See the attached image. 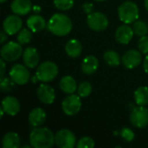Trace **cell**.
<instances>
[{
	"label": "cell",
	"mask_w": 148,
	"mask_h": 148,
	"mask_svg": "<svg viewBox=\"0 0 148 148\" xmlns=\"http://www.w3.org/2000/svg\"><path fill=\"white\" fill-rule=\"evenodd\" d=\"M48 29L55 36H64L69 35L73 28L70 18L62 13L54 14L47 23Z\"/></svg>",
	"instance_id": "cell-1"
},
{
	"label": "cell",
	"mask_w": 148,
	"mask_h": 148,
	"mask_svg": "<svg viewBox=\"0 0 148 148\" xmlns=\"http://www.w3.org/2000/svg\"><path fill=\"white\" fill-rule=\"evenodd\" d=\"M29 143L34 148H51L55 144V134L47 127H35L29 134Z\"/></svg>",
	"instance_id": "cell-2"
},
{
	"label": "cell",
	"mask_w": 148,
	"mask_h": 148,
	"mask_svg": "<svg viewBox=\"0 0 148 148\" xmlns=\"http://www.w3.org/2000/svg\"><path fill=\"white\" fill-rule=\"evenodd\" d=\"M139 7L131 1L122 3L118 8V16L120 20L125 24L134 23L139 18Z\"/></svg>",
	"instance_id": "cell-3"
},
{
	"label": "cell",
	"mask_w": 148,
	"mask_h": 148,
	"mask_svg": "<svg viewBox=\"0 0 148 148\" xmlns=\"http://www.w3.org/2000/svg\"><path fill=\"white\" fill-rule=\"evenodd\" d=\"M58 75L57 65L50 61H46L41 63L36 72V75L40 82H49L53 81Z\"/></svg>",
	"instance_id": "cell-4"
},
{
	"label": "cell",
	"mask_w": 148,
	"mask_h": 148,
	"mask_svg": "<svg viewBox=\"0 0 148 148\" xmlns=\"http://www.w3.org/2000/svg\"><path fill=\"white\" fill-rule=\"evenodd\" d=\"M23 48L22 44L18 42H9L3 45L0 55L2 59L5 62H14L20 58L21 55L23 54Z\"/></svg>",
	"instance_id": "cell-5"
},
{
	"label": "cell",
	"mask_w": 148,
	"mask_h": 148,
	"mask_svg": "<svg viewBox=\"0 0 148 148\" xmlns=\"http://www.w3.org/2000/svg\"><path fill=\"white\" fill-rule=\"evenodd\" d=\"M87 23L92 30L101 32L108 28V19L107 16L101 12H92L88 15Z\"/></svg>",
	"instance_id": "cell-6"
},
{
	"label": "cell",
	"mask_w": 148,
	"mask_h": 148,
	"mask_svg": "<svg viewBox=\"0 0 148 148\" xmlns=\"http://www.w3.org/2000/svg\"><path fill=\"white\" fill-rule=\"evenodd\" d=\"M82 108V101L81 97L77 95H69L67 96L62 103V108L63 113L68 116H74L79 113Z\"/></svg>",
	"instance_id": "cell-7"
},
{
	"label": "cell",
	"mask_w": 148,
	"mask_h": 148,
	"mask_svg": "<svg viewBox=\"0 0 148 148\" xmlns=\"http://www.w3.org/2000/svg\"><path fill=\"white\" fill-rule=\"evenodd\" d=\"M55 144L60 148H74L76 145V138L69 129H62L55 135Z\"/></svg>",
	"instance_id": "cell-8"
},
{
	"label": "cell",
	"mask_w": 148,
	"mask_h": 148,
	"mask_svg": "<svg viewBox=\"0 0 148 148\" xmlns=\"http://www.w3.org/2000/svg\"><path fill=\"white\" fill-rule=\"evenodd\" d=\"M131 123L137 128H144L148 125V109L144 106L134 108L130 114Z\"/></svg>",
	"instance_id": "cell-9"
},
{
	"label": "cell",
	"mask_w": 148,
	"mask_h": 148,
	"mask_svg": "<svg viewBox=\"0 0 148 148\" xmlns=\"http://www.w3.org/2000/svg\"><path fill=\"white\" fill-rule=\"evenodd\" d=\"M9 75L11 80L17 85H24L29 81V72L24 65L15 64L11 67Z\"/></svg>",
	"instance_id": "cell-10"
},
{
	"label": "cell",
	"mask_w": 148,
	"mask_h": 148,
	"mask_svg": "<svg viewBox=\"0 0 148 148\" xmlns=\"http://www.w3.org/2000/svg\"><path fill=\"white\" fill-rule=\"evenodd\" d=\"M23 21L18 15H10L3 20V29L8 35H15L21 30Z\"/></svg>",
	"instance_id": "cell-11"
},
{
	"label": "cell",
	"mask_w": 148,
	"mask_h": 148,
	"mask_svg": "<svg viewBox=\"0 0 148 148\" xmlns=\"http://www.w3.org/2000/svg\"><path fill=\"white\" fill-rule=\"evenodd\" d=\"M141 54L142 53L136 49H131L127 51L121 58L123 65L128 69H133L138 67L142 62Z\"/></svg>",
	"instance_id": "cell-12"
},
{
	"label": "cell",
	"mask_w": 148,
	"mask_h": 148,
	"mask_svg": "<svg viewBox=\"0 0 148 148\" xmlns=\"http://www.w3.org/2000/svg\"><path fill=\"white\" fill-rule=\"evenodd\" d=\"M37 96L44 104H52L56 99L55 89L48 84H41L37 88Z\"/></svg>",
	"instance_id": "cell-13"
},
{
	"label": "cell",
	"mask_w": 148,
	"mask_h": 148,
	"mask_svg": "<svg viewBox=\"0 0 148 148\" xmlns=\"http://www.w3.org/2000/svg\"><path fill=\"white\" fill-rule=\"evenodd\" d=\"M4 114L10 116L16 115L20 111V103L18 100L13 96H6L2 101V107Z\"/></svg>",
	"instance_id": "cell-14"
},
{
	"label": "cell",
	"mask_w": 148,
	"mask_h": 148,
	"mask_svg": "<svg viewBox=\"0 0 148 148\" xmlns=\"http://www.w3.org/2000/svg\"><path fill=\"white\" fill-rule=\"evenodd\" d=\"M134 29L127 25H121L115 31V40L121 44H128L134 37Z\"/></svg>",
	"instance_id": "cell-15"
},
{
	"label": "cell",
	"mask_w": 148,
	"mask_h": 148,
	"mask_svg": "<svg viewBox=\"0 0 148 148\" xmlns=\"http://www.w3.org/2000/svg\"><path fill=\"white\" fill-rule=\"evenodd\" d=\"M23 61L26 67L29 69L36 68L39 63V55L36 49L28 47L23 53Z\"/></svg>",
	"instance_id": "cell-16"
},
{
	"label": "cell",
	"mask_w": 148,
	"mask_h": 148,
	"mask_svg": "<svg viewBox=\"0 0 148 148\" xmlns=\"http://www.w3.org/2000/svg\"><path fill=\"white\" fill-rule=\"evenodd\" d=\"M11 11L18 16H25L30 12L32 4L30 0H13L10 4Z\"/></svg>",
	"instance_id": "cell-17"
},
{
	"label": "cell",
	"mask_w": 148,
	"mask_h": 148,
	"mask_svg": "<svg viewBox=\"0 0 148 148\" xmlns=\"http://www.w3.org/2000/svg\"><path fill=\"white\" fill-rule=\"evenodd\" d=\"M46 118V112L41 108H36L29 114V123L33 127H40L45 122Z\"/></svg>",
	"instance_id": "cell-18"
},
{
	"label": "cell",
	"mask_w": 148,
	"mask_h": 148,
	"mask_svg": "<svg viewBox=\"0 0 148 148\" xmlns=\"http://www.w3.org/2000/svg\"><path fill=\"white\" fill-rule=\"evenodd\" d=\"M99 67V61L95 56H86L82 63V70L85 75H93Z\"/></svg>",
	"instance_id": "cell-19"
},
{
	"label": "cell",
	"mask_w": 148,
	"mask_h": 148,
	"mask_svg": "<svg viewBox=\"0 0 148 148\" xmlns=\"http://www.w3.org/2000/svg\"><path fill=\"white\" fill-rule=\"evenodd\" d=\"M45 19L40 15L30 16L27 19V26L32 32H39L46 27Z\"/></svg>",
	"instance_id": "cell-20"
},
{
	"label": "cell",
	"mask_w": 148,
	"mask_h": 148,
	"mask_svg": "<svg viewBox=\"0 0 148 148\" xmlns=\"http://www.w3.org/2000/svg\"><path fill=\"white\" fill-rule=\"evenodd\" d=\"M65 52L71 58H76L82 52V45L77 39H70L65 45Z\"/></svg>",
	"instance_id": "cell-21"
},
{
	"label": "cell",
	"mask_w": 148,
	"mask_h": 148,
	"mask_svg": "<svg viewBox=\"0 0 148 148\" xmlns=\"http://www.w3.org/2000/svg\"><path fill=\"white\" fill-rule=\"evenodd\" d=\"M59 86H60V88L62 90V92H64L65 94H68V95L74 94L76 91V89L78 88L76 81L74 79V77H72L70 75L63 76L60 80Z\"/></svg>",
	"instance_id": "cell-22"
},
{
	"label": "cell",
	"mask_w": 148,
	"mask_h": 148,
	"mask_svg": "<svg viewBox=\"0 0 148 148\" xmlns=\"http://www.w3.org/2000/svg\"><path fill=\"white\" fill-rule=\"evenodd\" d=\"M20 144L21 141L19 135L14 132L5 134L2 140V146L3 148H18Z\"/></svg>",
	"instance_id": "cell-23"
},
{
	"label": "cell",
	"mask_w": 148,
	"mask_h": 148,
	"mask_svg": "<svg viewBox=\"0 0 148 148\" xmlns=\"http://www.w3.org/2000/svg\"><path fill=\"white\" fill-rule=\"evenodd\" d=\"M134 101L139 106H146L148 104V88L147 87H140L138 88L134 94Z\"/></svg>",
	"instance_id": "cell-24"
},
{
	"label": "cell",
	"mask_w": 148,
	"mask_h": 148,
	"mask_svg": "<svg viewBox=\"0 0 148 148\" xmlns=\"http://www.w3.org/2000/svg\"><path fill=\"white\" fill-rule=\"evenodd\" d=\"M103 58L106 63L111 67H118L121 63V57L119 54L113 49L106 51L103 55Z\"/></svg>",
	"instance_id": "cell-25"
},
{
	"label": "cell",
	"mask_w": 148,
	"mask_h": 148,
	"mask_svg": "<svg viewBox=\"0 0 148 148\" xmlns=\"http://www.w3.org/2000/svg\"><path fill=\"white\" fill-rule=\"evenodd\" d=\"M133 29L135 35L139 36H147L148 33V25L147 23L140 21V20H137L134 23L133 25Z\"/></svg>",
	"instance_id": "cell-26"
},
{
	"label": "cell",
	"mask_w": 148,
	"mask_h": 148,
	"mask_svg": "<svg viewBox=\"0 0 148 148\" xmlns=\"http://www.w3.org/2000/svg\"><path fill=\"white\" fill-rule=\"evenodd\" d=\"M17 42L19 43H21L22 45L23 44H27L29 43L31 39H32V33L30 31V29H21L19 32H18V35H17Z\"/></svg>",
	"instance_id": "cell-27"
},
{
	"label": "cell",
	"mask_w": 148,
	"mask_h": 148,
	"mask_svg": "<svg viewBox=\"0 0 148 148\" xmlns=\"http://www.w3.org/2000/svg\"><path fill=\"white\" fill-rule=\"evenodd\" d=\"M92 92V85L88 82H82L77 88L78 95L82 98H86L90 95Z\"/></svg>",
	"instance_id": "cell-28"
},
{
	"label": "cell",
	"mask_w": 148,
	"mask_h": 148,
	"mask_svg": "<svg viewBox=\"0 0 148 148\" xmlns=\"http://www.w3.org/2000/svg\"><path fill=\"white\" fill-rule=\"evenodd\" d=\"M75 3V0H54V5L57 10H69Z\"/></svg>",
	"instance_id": "cell-29"
},
{
	"label": "cell",
	"mask_w": 148,
	"mask_h": 148,
	"mask_svg": "<svg viewBox=\"0 0 148 148\" xmlns=\"http://www.w3.org/2000/svg\"><path fill=\"white\" fill-rule=\"evenodd\" d=\"M77 148H93L95 147V141L90 137H82L76 143Z\"/></svg>",
	"instance_id": "cell-30"
},
{
	"label": "cell",
	"mask_w": 148,
	"mask_h": 148,
	"mask_svg": "<svg viewBox=\"0 0 148 148\" xmlns=\"http://www.w3.org/2000/svg\"><path fill=\"white\" fill-rule=\"evenodd\" d=\"M16 83L11 80V78H3L0 80V88L4 92H9L13 88H14V85Z\"/></svg>",
	"instance_id": "cell-31"
},
{
	"label": "cell",
	"mask_w": 148,
	"mask_h": 148,
	"mask_svg": "<svg viewBox=\"0 0 148 148\" xmlns=\"http://www.w3.org/2000/svg\"><path fill=\"white\" fill-rule=\"evenodd\" d=\"M121 138L127 141V142H131L134 140L135 135H134V133L132 129L128 128V127H123L121 131Z\"/></svg>",
	"instance_id": "cell-32"
},
{
	"label": "cell",
	"mask_w": 148,
	"mask_h": 148,
	"mask_svg": "<svg viewBox=\"0 0 148 148\" xmlns=\"http://www.w3.org/2000/svg\"><path fill=\"white\" fill-rule=\"evenodd\" d=\"M138 48L139 50L145 55H148V36H140L138 42Z\"/></svg>",
	"instance_id": "cell-33"
},
{
	"label": "cell",
	"mask_w": 148,
	"mask_h": 148,
	"mask_svg": "<svg viewBox=\"0 0 148 148\" xmlns=\"http://www.w3.org/2000/svg\"><path fill=\"white\" fill-rule=\"evenodd\" d=\"M82 10L86 14H90L94 10V4L89 2H86L85 3L82 4Z\"/></svg>",
	"instance_id": "cell-34"
},
{
	"label": "cell",
	"mask_w": 148,
	"mask_h": 148,
	"mask_svg": "<svg viewBox=\"0 0 148 148\" xmlns=\"http://www.w3.org/2000/svg\"><path fill=\"white\" fill-rule=\"evenodd\" d=\"M5 73V63H4V60L1 59V74H0V80L3 78Z\"/></svg>",
	"instance_id": "cell-35"
},
{
	"label": "cell",
	"mask_w": 148,
	"mask_h": 148,
	"mask_svg": "<svg viewBox=\"0 0 148 148\" xmlns=\"http://www.w3.org/2000/svg\"><path fill=\"white\" fill-rule=\"evenodd\" d=\"M7 35H8V34H7L4 30H2V31H1V34H0V36H1V37H0V42H1L2 44H3L4 42L7 40Z\"/></svg>",
	"instance_id": "cell-36"
},
{
	"label": "cell",
	"mask_w": 148,
	"mask_h": 148,
	"mask_svg": "<svg viewBox=\"0 0 148 148\" xmlns=\"http://www.w3.org/2000/svg\"><path fill=\"white\" fill-rule=\"evenodd\" d=\"M143 69H144V71L148 75V55L146 56L145 60H144V62H143Z\"/></svg>",
	"instance_id": "cell-37"
},
{
	"label": "cell",
	"mask_w": 148,
	"mask_h": 148,
	"mask_svg": "<svg viewBox=\"0 0 148 148\" xmlns=\"http://www.w3.org/2000/svg\"><path fill=\"white\" fill-rule=\"evenodd\" d=\"M41 10H42V8H41L40 6L36 5V6L33 7V11H34L35 13H39V12H41Z\"/></svg>",
	"instance_id": "cell-38"
},
{
	"label": "cell",
	"mask_w": 148,
	"mask_h": 148,
	"mask_svg": "<svg viewBox=\"0 0 148 148\" xmlns=\"http://www.w3.org/2000/svg\"><path fill=\"white\" fill-rule=\"evenodd\" d=\"M145 7H146V10L148 11V0H145Z\"/></svg>",
	"instance_id": "cell-39"
},
{
	"label": "cell",
	"mask_w": 148,
	"mask_h": 148,
	"mask_svg": "<svg viewBox=\"0 0 148 148\" xmlns=\"http://www.w3.org/2000/svg\"><path fill=\"white\" fill-rule=\"evenodd\" d=\"M30 147H31V145L30 146H23V148H30Z\"/></svg>",
	"instance_id": "cell-40"
},
{
	"label": "cell",
	"mask_w": 148,
	"mask_h": 148,
	"mask_svg": "<svg viewBox=\"0 0 148 148\" xmlns=\"http://www.w3.org/2000/svg\"><path fill=\"white\" fill-rule=\"evenodd\" d=\"M95 1H96V2H104L106 0H95Z\"/></svg>",
	"instance_id": "cell-41"
},
{
	"label": "cell",
	"mask_w": 148,
	"mask_h": 148,
	"mask_svg": "<svg viewBox=\"0 0 148 148\" xmlns=\"http://www.w3.org/2000/svg\"><path fill=\"white\" fill-rule=\"evenodd\" d=\"M5 1H7V0H0V2H1V3H4Z\"/></svg>",
	"instance_id": "cell-42"
}]
</instances>
